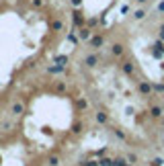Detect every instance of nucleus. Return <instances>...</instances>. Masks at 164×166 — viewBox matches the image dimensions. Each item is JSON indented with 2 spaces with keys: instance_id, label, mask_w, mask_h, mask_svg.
Instances as JSON below:
<instances>
[{
  "instance_id": "nucleus-1",
  "label": "nucleus",
  "mask_w": 164,
  "mask_h": 166,
  "mask_svg": "<svg viewBox=\"0 0 164 166\" xmlns=\"http://www.w3.org/2000/svg\"><path fill=\"white\" fill-rule=\"evenodd\" d=\"M72 21H74L76 27H82V23H84V14H82L80 10H74V12H72Z\"/></svg>"
},
{
  "instance_id": "nucleus-2",
  "label": "nucleus",
  "mask_w": 164,
  "mask_h": 166,
  "mask_svg": "<svg viewBox=\"0 0 164 166\" xmlns=\"http://www.w3.org/2000/svg\"><path fill=\"white\" fill-rule=\"evenodd\" d=\"M152 90H154V86H152L150 82H140V92H142L144 96H148Z\"/></svg>"
},
{
  "instance_id": "nucleus-3",
  "label": "nucleus",
  "mask_w": 164,
  "mask_h": 166,
  "mask_svg": "<svg viewBox=\"0 0 164 166\" xmlns=\"http://www.w3.org/2000/svg\"><path fill=\"white\" fill-rule=\"evenodd\" d=\"M123 72H125V74H127V76H131V74H133V70H135V68H133V64H131V60H127V62H123Z\"/></svg>"
},
{
  "instance_id": "nucleus-4",
  "label": "nucleus",
  "mask_w": 164,
  "mask_h": 166,
  "mask_svg": "<svg viewBox=\"0 0 164 166\" xmlns=\"http://www.w3.org/2000/svg\"><path fill=\"white\" fill-rule=\"evenodd\" d=\"M103 43H105V39H103L101 35H94V37H90V45H92V47H101Z\"/></svg>"
},
{
  "instance_id": "nucleus-5",
  "label": "nucleus",
  "mask_w": 164,
  "mask_h": 166,
  "mask_svg": "<svg viewBox=\"0 0 164 166\" xmlns=\"http://www.w3.org/2000/svg\"><path fill=\"white\" fill-rule=\"evenodd\" d=\"M84 62H86V66H88V68H94V66H96V62H99V57H96V55H88Z\"/></svg>"
},
{
  "instance_id": "nucleus-6",
  "label": "nucleus",
  "mask_w": 164,
  "mask_h": 166,
  "mask_svg": "<svg viewBox=\"0 0 164 166\" xmlns=\"http://www.w3.org/2000/svg\"><path fill=\"white\" fill-rule=\"evenodd\" d=\"M78 35H80V39H82V41L90 39V29H84V27H82L80 31H78Z\"/></svg>"
},
{
  "instance_id": "nucleus-7",
  "label": "nucleus",
  "mask_w": 164,
  "mask_h": 166,
  "mask_svg": "<svg viewBox=\"0 0 164 166\" xmlns=\"http://www.w3.org/2000/svg\"><path fill=\"white\" fill-rule=\"evenodd\" d=\"M23 109H25V107H23V103H14V105H12V113H14V115H21V113H23Z\"/></svg>"
},
{
  "instance_id": "nucleus-8",
  "label": "nucleus",
  "mask_w": 164,
  "mask_h": 166,
  "mask_svg": "<svg viewBox=\"0 0 164 166\" xmlns=\"http://www.w3.org/2000/svg\"><path fill=\"white\" fill-rule=\"evenodd\" d=\"M150 115H152V117H162V109H160V107H156V105H154V107H152V109H150Z\"/></svg>"
},
{
  "instance_id": "nucleus-9",
  "label": "nucleus",
  "mask_w": 164,
  "mask_h": 166,
  "mask_svg": "<svg viewBox=\"0 0 164 166\" xmlns=\"http://www.w3.org/2000/svg\"><path fill=\"white\" fill-rule=\"evenodd\" d=\"M111 51H113V55H121V53H123V45H121V43H115Z\"/></svg>"
},
{
  "instance_id": "nucleus-10",
  "label": "nucleus",
  "mask_w": 164,
  "mask_h": 166,
  "mask_svg": "<svg viewBox=\"0 0 164 166\" xmlns=\"http://www.w3.org/2000/svg\"><path fill=\"white\" fill-rule=\"evenodd\" d=\"M144 17H146V10H144V8H140V10L133 12V19H135V21H142Z\"/></svg>"
},
{
  "instance_id": "nucleus-11",
  "label": "nucleus",
  "mask_w": 164,
  "mask_h": 166,
  "mask_svg": "<svg viewBox=\"0 0 164 166\" xmlns=\"http://www.w3.org/2000/svg\"><path fill=\"white\" fill-rule=\"evenodd\" d=\"M49 72H51V74H60V72H64V66H62V64H58V66H49Z\"/></svg>"
},
{
  "instance_id": "nucleus-12",
  "label": "nucleus",
  "mask_w": 164,
  "mask_h": 166,
  "mask_svg": "<svg viewBox=\"0 0 164 166\" xmlns=\"http://www.w3.org/2000/svg\"><path fill=\"white\" fill-rule=\"evenodd\" d=\"M55 64L66 66V64H68V55H55Z\"/></svg>"
},
{
  "instance_id": "nucleus-13",
  "label": "nucleus",
  "mask_w": 164,
  "mask_h": 166,
  "mask_svg": "<svg viewBox=\"0 0 164 166\" xmlns=\"http://www.w3.org/2000/svg\"><path fill=\"white\" fill-rule=\"evenodd\" d=\"M113 162H115V160H111V158H101V160H99V166H113Z\"/></svg>"
},
{
  "instance_id": "nucleus-14",
  "label": "nucleus",
  "mask_w": 164,
  "mask_h": 166,
  "mask_svg": "<svg viewBox=\"0 0 164 166\" xmlns=\"http://www.w3.org/2000/svg\"><path fill=\"white\" fill-rule=\"evenodd\" d=\"M152 55H154L156 60H162V57H164V51H160V49H156V47H154V49H152Z\"/></svg>"
},
{
  "instance_id": "nucleus-15",
  "label": "nucleus",
  "mask_w": 164,
  "mask_h": 166,
  "mask_svg": "<svg viewBox=\"0 0 164 166\" xmlns=\"http://www.w3.org/2000/svg\"><path fill=\"white\" fill-rule=\"evenodd\" d=\"M96 121L99 123H107V115L105 113H96Z\"/></svg>"
},
{
  "instance_id": "nucleus-16",
  "label": "nucleus",
  "mask_w": 164,
  "mask_h": 166,
  "mask_svg": "<svg viewBox=\"0 0 164 166\" xmlns=\"http://www.w3.org/2000/svg\"><path fill=\"white\" fill-rule=\"evenodd\" d=\"M154 47H156V49H160V51H164V41H162V39H158V41L154 43Z\"/></svg>"
},
{
  "instance_id": "nucleus-17",
  "label": "nucleus",
  "mask_w": 164,
  "mask_h": 166,
  "mask_svg": "<svg viewBox=\"0 0 164 166\" xmlns=\"http://www.w3.org/2000/svg\"><path fill=\"white\" fill-rule=\"evenodd\" d=\"M51 27H53V31H62V23H60V21H53Z\"/></svg>"
},
{
  "instance_id": "nucleus-18",
  "label": "nucleus",
  "mask_w": 164,
  "mask_h": 166,
  "mask_svg": "<svg viewBox=\"0 0 164 166\" xmlns=\"http://www.w3.org/2000/svg\"><path fill=\"white\" fill-rule=\"evenodd\" d=\"M86 107H88V103H86L84 98H80V101H78V109H86Z\"/></svg>"
},
{
  "instance_id": "nucleus-19",
  "label": "nucleus",
  "mask_w": 164,
  "mask_h": 166,
  "mask_svg": "<svg viewBox=\"0 0 164 166\" xmlns=\"http://www.w3.org/2000/svg\"><path fill=\"white\" fill-rule=\"evenodd\" d=\"M162 158H154V160H152V166H162Z\"/></svg>"
},
{
  "instance_id": "nucleus-20",
  "label": "nucleus",
  "mask_w": 164,
  "mask_h": 166,
  "mask_svg": "<svg viewBox=\"0 0 164 166\" xmlns=\"http://www.w3.org/2000/svg\"><path fill=\"white\" fill-rule=\"evenodd\" d=\"M113 166H127V162H125V160H121V158H119V160H115V162H113Z\"/></svg>"
},
{
  "instance_id": "nucleus-21",
  "label": "nucleus",
  "mask_w": 164,
  "mask_h": 166,
  "mask_svg": "<svg viewBox=\"0 0 164 166\" xmlns=\"http://www.w3.org/2000/svg\"><path fill=\"white\" fill-rule=\"evenodd\" d=\"M49 164H51V166H58V164H60V160H58L55 156H51V158H49Z\"/></svg>"
},
{
  "instance_id": "nucleus-22",
  "label": "nucleus",
  "mask_w": 164,
  "mask_h": 166,
  "mask_svg": "<svg viewBox=\"0 0 164 166\" xmlns=\"http://www.w3.org/2000/svg\"><path fill=\"white\" fill-rule=\"evenodd\" d=\"M154 90L156 92H164V84H154Z\"/></svg>"
},
{
  "instance_id": "nucleus-23",
  "label": "nucleus",
  "mask_w": 164,
  "mask_h": 166,
  "mask_svg": "<svg viewBox=\"0 0 164 166\" xmlns=\"http://www.w3.org/2000/svg\"><path fill=\"white\" fill-rule=\"evenodd\" d=\"M80 129H82V125H80V123H74V127H72V131H74V133H78Z\"/></svg>"
},
{
  "instance_id": "nucleus-24",
  "label": "nucleus",
  "mask_w": 164,
  "mask_h": 166,
  "mask_svg": "<svg viewBox=\"0 0 164 166\" xmlns=\"http://www.w3.org/2000/svg\"><path fill=\"white\" fill-rule=\"evenodd\" d=\"M115 133H117V135H119V137H121V139H125V133H123L121 129H115Z\"/></svg>"
},
{
  "instance_id": "nucleus-25",
  "label": "nucleus",
  "mask_w": 164,
  "mask_h": 166,
  "mask_svg": "<svg viewBox=\"0 0 164 166\" xmlns=\"http://www.w3.org/2000/svg\"><path fill=\"white\" fill-rule=\"evenodd\" d=\"M68 39H70L72 43H76V35H74V33H70V35H68Z\"/></svg>"
},
{
  "instance_id": "nucleus-26",
  "label": "nucleus",
  "mask_w": 164,
  "mask_h": 166,
  "mask_svg": "<svg viewBox=\"0 0 164 166\" xmlns=\"http://www.w3.org/2000/svg\"><path fill=\"white\" fill-rule=\"evenodd\" d=\"M158 10H160V12H164V0L160 2V4H158Z\"/></svg>"
},
{
  "instance_id": "nucleus-27",
  "label": "nucleus",
  "mask_w": 164,
  "mask_h": 166,
  "mask_svg": "<svg viewBox=\"0 0 164 166\" xmlns=\"http://www.w3.org/2000/svg\"><path fill=\"white\" fill-rule=\"evenodd\" d=\"M84 166H99V162H92V160H90V162H86Z\"/></svg>"
},
{
  "instance_id": "nucleus-28",
  "label": "nucleus",
  "mask_w": 164,
  "mask_h": 166,
  "mask_svg": "<svg viewBox=\"0 0 164 166\" xmlns=\"http://www.w3.org/2000/svg\"><path fill=\"white\" fill-rule=\"evenodd\" d=\"M72 4H74V6H80V4H82V0H72Z\"/></svg>"
},
{
  "instance_id": "nucleus-29",
  "label": "nucleus",
  "mask_w": 164,
  "mask_h": 166,
  "mask_svg": "<svg viewBox=\"0 0 164 166\" xmlns=\"http://www.w3.org/2000/svg\"><path fill=\"white\" fill-rule=\"evenodd\" d=\"M41 2H43V0H33V4H35V6H41Z\"/></svg>"
},
{
  "instance_id": "nucleus-30",
  "label": "nucleus",
  "mask_w": 164,
  "mask_h": 166,
  "mask_svg": "<svg viewBox=\"0 0 164 166\" xmlns=\"http://www.w3.org/2000/svg\"><path fill=\"white\" fill-rule=\"evenodd\" d=\"M160 33H164V23H162V25H160Z\"/></svg>"
},
{
  "instance_id": "nucleus-31",
  "label": "nucleus",
  "mask_w": 164,
  "mask_h": 166,
  "mask_svg": "<svg viewBox=\"0 0 164 166\" xmlns=\"http://www.w3.org/2000/svg\"><path fill=\"white\" fill-rule=\"evenodd\" d=\"M137 2H140V4H144V2H148V0H137Z\"/></svg>"
},
{
  "instance_id": "nucleus-32",
  "label": "nucleus",
  "mask_w": 164,
  "mask_h": 166,
  "mask_svg": "<svg viewBox=\"0 0 164 166\" xmlns=\"http://www.w3.org/2000/svg\"><path fill=\"white\" fill-rule=\"evenodd\" d=\"M160 39H162V41H164V33H160Z\"/></svg>"
}]
</instances>
